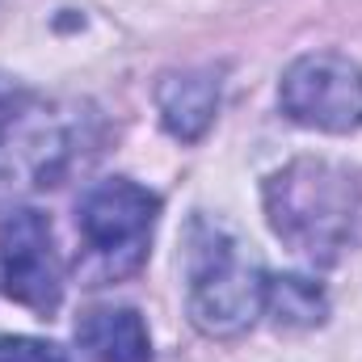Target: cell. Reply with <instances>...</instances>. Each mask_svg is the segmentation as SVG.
<instances>
[{
	"label": "cell",
	"instance_id": "9c48e42d",
	"mask_svg": "<svg viewBox=\"0 0 362 362\" xmlns=\"http://www.w3.org/2000/svg\"><path fill=\"white\" fill-rule=\"evenodd\" d=\"M266 308L282 329H316L325 316H329V299L325 291L303 278V274H282L270 278V291H266Z\"/></svg>",
	"mask_w": 362,
	"mask_h": 362
},
{
	"label": "cell",
	"instance_id": "52a82bcc",
	"mask_svg": "<svg viewBox=\"0 0 362 362\" xmlns=\"http://www.w3.org/2000/svg\"><path fill=\"white\" fill-rule=\"evenodd\" d=\"M156 105H160L165 131L181 144H194L215 122L219 81H215V72H169L156 85Z\"/></svg>",
	"mask_w": 362,
	"mask_h": 362
},
{
	"label": "cell",
	"instance_id": "6da1fadb",
	"mask_svg": "<svg viewBox=\"0 0 362 362\" xmlns=\"http://www.w3.org/2000/svg\"><path fill=\"white\" fill-rule=\"evenodd\" d=\"M266 215L286 249L312 266L341 262L362 232V177L320 156H299L266 177Z\"/></svg>",
	"mask_w": 362,
	"mask_h": 362
},
{
	"label": "cell",
	"instance_id": "7a4b0ae2",
	"mask_svg": "<svg viewBox=\"0 0 362 362\" xmlns=\"http://www.w3.org/2000/svg\"><path fill=\"white\" fill-rule=\"evenodd\" d=\"M270 274L223 223L189 228V320L206 337H240L266 312Z\"/></svg>",
	"mask_w": 362,
	"mask_h": 362
},
{
	"label": "cell",
	"instance_id": "3957f363",
	"mask_svg": "<svg viewBox=\"0 0 362 362\" xmlns=\"http://www.w3.org/2000/svg\"><path fill=\"white\" fill-rule=\"evenodd\" d=\"M89 114L81 105H13L0 122V198L55 189L72 169L85 165Z\"/></svg>",
	"mask_w": 362,
	"mask_h": 362
},
{
	"label": "cell",
	"instance_id": "277c9868",
	"mask_svg": "<svg viewBox=\"0 0 362 362\" xmlns=\"http://www.w3.org/2000/svg\"><path fill=\"white\" fill-rule=\"evenodd\" d=\"M160 198L131 177H110L85 189L76 202V228H81V262L76 270L89 286L122 282L148 262V245L156 232Z\"/></svg>",
	"mask_w": 362,
	"mask_h": 362
},
{
	"label": "cell",
	"instance_id": "8992f818",
	"mask_svg": "<svg viewBox=\"0 0 362 362\" xmlns=\"http://www.w3.org/2000/svg\"><path fill=\"white\" fill-rule=\"evenodd\" d=\"M0 286L42 320L64 303V257L51 219L34 206H8L0 215Z\"/></svg>",
	"mask_w": 362,
	"mask_h": 362
},
{
	"label": "cell",
	"instance_id": "ba28073f",
	"mask_svg": "<svg viewBox=\"0 0 362 362\" xmlns=\"http://www.w3.org/2000/svg\"><path fill=\"white\" fill-rule=\"evenodd\" d=\"M76 341L93 362H152V337L135 308H93L76 325Z\"/></svg>",
	"mask_w": 362,
	"mask_h": 362
},
{
	"label": "cell",
	"instance_id": "30bf717a",
	"mask_svg": "<svg viewBox=\"0 0 362 362\" xmlns=\"http://www.w3.org/2000/svg\"><path fill=\"white\" fill-rule=\"evenodd\" d=\"M0 362H68L64 350L34 337H0Z\"/></svg>",
	"mask_w": 362,
	"mask_h": 362
},
{
	"label": "cell",
	"instance_id": "5b68a950",
	"mask_svg": "<svg viewBox=\"0 0 362 362\" xmlns=\"http://www.w3.org/2000/svg\"><path fill=\"white\" fill-rule=\"evenodd\" d=\"M278 105L291 122L325 135L362 131V68L337 51L299 55L278 85Z\"/></svg>",
	"mask_w": 362,
	"mask_h": 362
}]
</instances>
